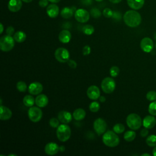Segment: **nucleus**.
I'll return each mask as SVG.
<instances>
[{
    "mask_svg": "<svg viewBox=\"0 0 156 156\" xmlns=\"http://www.w3.org/2000/svg\"><path fill=\"white\" fill-rule=\"evenodd\" d=\"M123 20L127 26L136 27L140 24L141 22V16L138 12L134 10H130L127 11L124 13Z\"/></svg>",
    "mask_w": 156,
    "mask_h": 156,
    "instance_id": "f257e3e1",
    "label": "nucleus"
},
{
    "mask_svg": "<svg viewBox=\"0 0 156 156\" xmlns=\"http://www.w3.org/2000/svg\"><path fill=\"white\" fill-rule=\"evenodd\" d=\"M23 102L24 105L27 107H32L35 103V99L32 95H26L23 99Z\"/></svg>",
    "mask_w": 156,
    "mask_h": 156,
    "instance_id": "a878e982",
    "label": "nucleus"
},
{
    "mask_svg": "<svg viewBox=\"0 0 156 156\" xmlns=\"http://www.w3.org/2000/svg\"><path fill=\"white\" fill-rule=\"evenodd\" d=\"M82 31L85 35H90L93 34V32L94 31V29L93 26H91L90 24H86L83 26Z\"/></svg>",
    "mask_w": 156,
    "mask_h": 156,
    "instance_id": "c85d7f7f",
    "label": "nucleus"
},
{
    "mask_svg": "<svg viewBox=\"0 0 156 156\" xmlns=\"http://www.w3.org/2000/svg\"><path fill=\"white\" fill-rule=\"evenodd\" d=\"M146 143L150 147L156 146V135H151L148 136L146 140Z\"/></svg>",
    "mask_w": 156,
    "mask_h": 156,
    "instance_id": "cd10ccee",
    "label": "nucleus"
},
{
    "mask_svg": "<svg viewBox=\"0 0 156 156\" xmlns=\"http://www.w3.org/2000/svg\"><path fill=\"white\" fill-rule=\"evenodd\" d=\"M141 155V156H151V155L149 154H143Z\"/></svg>",
    "mask_w": 156,
    "mask_h": 156,
    "instance_id": "603ef678",
    "label": "nucleus"
},
{
    "mask_svg": "<svg viewBox=\"0 0 156 156\" xmlns=\"http://www.w3.org/2000/svg\"><path fill=\"white\" fill-rule=\"evenodd\" d=\"M0 119L1 120H8L11 118L12 116V112L8 107L1 105L0 106Z\"/></svg>",
    "mask_w": 156,
    "mask_h": 156,
    "instance_id": "f3484780",
    "label": "nucleus"
},
{
    "mask_svg": "<svg viewBox=\"0 0 156 156\" xmlns=\"http://www.w3.org/2000/svg\"><path fill=\"white\" fill-rule=\"evenodd\" d=\"M126 123L130 129L135 130L140 128L143 124V121L138 114L130 113L127 116Z\"/></svg>",
    "mask_w": 156,
    "mask_h": 156,
    "instance_id": "20e7f679",
    "label": "nucleus"
},
{
    "mask_svg": "<svg viewBox=\"0 0 156 156\" xmlns=\"http://www.w3.org/2000/svg\"><path fill=\"white\" fill-rule=\"evenodd\" d=\"M149 133V131H148V129L144 127V129H143L141 132H140V135L142 137H146L148 135Z\"/></svg>",
    "mask_w": 156,
    "mask_h": 156,
    "instance_id": "79ce46f5",
    "label": "nucleus"
},
{
    "mask_svg": "<svg viewBox=\"0 0 156 156\" xmlns=\"http://www.w3.org/2000/svg\"><path fill=\"white\" fill-rule=\"evenodd\" d=\"M113 130L117 134H119V133H121L122 132H124L125 130V127L122 124H121V123H118V124H116L113 127Z\"/></svg>",
    "mask_w": 156,
    "mask_h": 156,
    "instance_id": "c756f323",
    "label": "nucleus"
},
{
    "mask_svg": "<svg viewBox=\"0 0 156 156\" xmlns=\"http://www.w3.org/2000/svg\"><path fill=\"white\" fill-rule=\"evenodd\" d=\"M68 65L72 69H75L77 67V63L74 60L69 59L68 61Z\"/></svg>",
    "mask_w": 156,
    "mask_h": 156,
    "instance_id": "a19ab883",
    "label": "nucleus"
},
{
    "mask_svg": "<svg viewBox=\"0 0 156 156\" xmlns=\"http://www.w3.org/2000/svg\"><path fill=\"white\" fill-rule=\"evenodd\" d=\"M49 0H40L38 2V4L41 7H45L48 5Z\"/></svg>",
    "mask_w": 156,
    "mask_h": 156,
    "instance_id": "37998d69",
    "label": "nucleus"
},
{
    "mask_svg": "<svg viewBox=\"0 0 156 156\" xmlns=\"http://www.w3.org/2000/svg\"><path fill=\"white\" fill-rule=\"evenodd\" d=\"M111 2L114 3V4H116V3H119L122 0H109Z\"/></svg>",
    "mask_w": 156,
    "mask_h": 156,
    "instance_id": "a18cd8bd",
    "label": "nucleus"
},
{
    "mask_svg": "<svg viewBox=\"0 0 156 156\" xmlns=\"http://www.w3.org/2000/svg\"><path fill=\"white\" fill-rule=\"evenodd\" d=\"M74 9H73V7L70 8V7H65L63 9H62L60 14L61 16L65 19H68L70 18L71 17L73 16V13H74Z\"/></svg>",
    "mask_w": 156,
    "mask_h": 156,
    "instance_id": "b1692460",
    "label": "nucleus"
},
{
    "mask_svg": "<svg viewBox=\"0 0 156 156\" xmlns=\"http://www.w3.org/2000/svg\"><path fill=\"white\" fill-rule=\"evenodd\" d=\"M152 155L154 156H156V146H155L152 150Z\"/></svg>",
    "mask_w": 156,
    "mask_h": 156,
    "instance_id": "de8ad7c7",
    "label": "nucleus"
},
{
    "mask_svg": "<svg viewBox=\"0 0 156 156\" xmlns=\"http://www.w3.org/2000/svg\"><path fill=\"white\" fill-rule=\"evenodd\" d=\"M85 116H86V112L85 110L81 108L76 109L73 113V118L76 121H81L83 119Z\"/></svg>",
    "mask_w": 156,
    "mask_h": 156,
    "instance_id": "5701e85b",
    "label": "nucleus"
},
{
    "mask_svg": "<svg viewBox=\"0 0 156 156\" xmlns=\"http://www.w3.org/2000/svg\"><path fill=\"white\" fill-rule=\"evenodd\" d=\"M74 17L78 22L84 23L89 20L90 13L87 10L85 9H79L75 11Z\"/></svg>",
    "mask_w": 156,
    "mask_h": 156,
    "instance_id": "9d476101",
    "label": "nucleus"
},
{
    "mask_svg": "<svg viewBox=\"0 0 156 156\" xmlns=\"http://www.w3.org/2000/svg\"><path fill=\"white\" fill-rule=\"evenodd\" d=\"M102 141L105 146L115 147L119 144L120 140L117 133L113 130H107L102 135Z\"/></svg>",
    "mask_w": 156,
    "mask_h": 156,
    "instance_id": "f03ea898",
    "label": "nucleus"
},
{
    "mask_svg": "<svg viewBox=\"0 0 156 156\" xmlns=\"http://www.w3.org/2000/svg\"><path fill=\"white\" fill-rule=\"evenodd\" d=\"M0 27H1V30H0V34H1L2 32H3V30H4V26L2 25V23L0 24Z\"/></svg>",
    "mask_w": 156,
    "mask_h": 156,
    "instance_id": "09e8293b",
    "label": "nucleus"
},
{
    "mask_svg": "<svg viewBox=\"0 0 156 156\" xmlns=\"http://www.w3.org/2000/svg\"><path fill=\"white\" fill-rule=\"evenodd\" d=\"M15 46V40L13 37L5 35L0 38V49L2 51L9 52L11 51Z\"/></svg>",
    "mask_w": 156,
    "mask_h": 156,
    "instance_id": "39448f33",
    "label": "nucleus"
},
{
    "mask_svg": "<svg viewBox=\"0 0 156 156\" xmlns=\"http://www.w3.org/2000/svg\"><path fill=\"white\" fill-rule=\"evenodd\" d=\"M91 52V48L88 45H85L82 49V53L84 55H88Z\"/></svg>",
    "mask_w": 156,
    "mask_h": 156,
    "instance_id": "58836bf2",
    "label": "nucleus"
},
{
    "mask_svg": "<svg viewBox=\"0 0 156 156\" xmlns=\"http://www.w3.org/2000/svg\"><path fill=\"white\" fill-rule=\"evenodd\" d=\"M96 1H97V2H101L102 1H103V0H95Z\"/></svg>",
    "mask_w": 156,
    "mask_h": 156,
    "instance_id": "5fc2aeb1",
    "label": "nucleus"
},
{
    "mask_svg": "<svg viewBox=\"0 0 156 156\" xmlns=\"http://www.w3.org/2000/svg\"><path fill=\"white\" fill-rule=\"evenodd\" d=\"M22 7L21 0H10L8 3V9L12 12L19 11Z\"/></svg>",
    "mask_w": 156,
    "mask_h": 156,
    "instance_id": "a211bd4d",
    "label": "nucleus"
},
{
    "mask_svg": "<svg viewBox=\"0 0 156 156\" xmlns=\"http://www.w3.org/2000/svg\"><path fill=\"white\" fill-rule=\"evenodd\" d=\"M49 102L48 98L46 95L44 94H39L36 98H35V104L36 105L40 107L43 108L46 107Z\"/></svg>",
    "mask_w": 156,
    "mask_h": 156,
    "instance_id": "aec40b11",
    "label": "nucleus"
},
{
    "mask_svg": "<svg viewBox=\"0 0 156 156\" xmlns=\"http://www.w3.org/2000/svg\"><path fill=\"white\" fill-rule=\"evenodd\" d=\"M59 122H60L59 119L55 118H52L49 120V125L52 128H57L59 126Z\"/></svg>",
    "mask_w": 156,
    "mask_h": 156,
    "instance_id": "c9c22d12",
    "label": "nucleus"
},
{
    "mask_svg": "<svg viewBox=\"0 0 156 156\" xmlns=\"http://www.w3.org/2000/svg\"><path fill=\"white\" fill-rule=\"evenodd\" d=\"M54 56L55 59L60 63L68 62L70 57L69 51L63 47L58 48L55 50Z\"/></svg>",
    "mask_w": 156,
    "mask_h": 156,
    "instance_id": "6e6552de",
    "label": "nucleus"
},
{
    "mask_svg": "<svg viewBox=\"0 0 156 156\" xmlns=\"http://www.w3.org/2000/svg\"><path fill=\"white\" fill-rule=\"evenodd\" d=\"M100 108V104L97 101H93L90 103L89 105V109L91 112L96 113L99 111Z\"/></svg>",
    "mask_w": 156,
    "mask_h": 156,
    "instance_id": "7c9ffc66",
    "label": "nucleus"
},
{
    "mask_svg": "<svg viewBox=\"0 0 156 156\" xmlns=\"http://www.w3.org/2000/svg\"><path fill=\"white\" fill-rule=\"evenodd\" d=\"M149 113L153 116H156V101L152 102L148 107Z\"/></svg>",
    "mask_w": 156,
    "mask_h": 156,
    "instance_id": "473e14b6",
    "label": "nucleus"
},
{
    "mask_svg": "<svg viewBox=\"0 0 156 156\" xmlns=\"http://www.w3.org/2000/svg\"><path fill=\"white\" fill-rule=\"evenodd\" d=\"M71 129L66 124H62L58 126L56 130V135L58 140L65 142L71 136Z\"/></svg>",
    "mask_w": 156,
    "mask_h": 156,
    "instance_id": "7ed1b4c3",
    "label": "nucleus"
},
{
    "mask_svg": "<svg viewBox=\"0 0 156 156\" xmlns=\"http://www.w3.org/2000/svg\"><path fill=\"white\" fill-rule=\"evenodd\" d=\"M141 49L145 52H150L154 48V43L149 37L143 38L140 42Z\"/></svg>",
    "mask_w": 156,
    "mask_h": 156,
    "instance_id": "f8f14e48",
    "label": "nucleus"
},
{
    "mask_svg": "<svg viewBox=\"0 0 156 156\" xmlns=\"http://www.w3.org/2000/svg\"><path fill=\"white\" fill-rule=\"evenodd\" d=\"M107 127V125L105 121L101 118H97L93 122L94 130L99 135H102L106 132Z\"/></svg>",
    "mask_w": 156,
    "mask_h": 156,
    "instance_id": "1a4fd4ad",
    "label": "nucleus"
},
{
    "mask_svg": "<svg viewBox=\"0 0 156 156\" xmlns=\"http://www.w3.org/2000/svg\"><path fill=\"white\" fill-rule=\"evenodd\" d=\"M65 150V147L64 146H60V152H64Z\"/></svg>",
    "mask_w": 156,
    "mask_h": 156,
    "instance_id": "49530a36",
    "label": "nucleus"
},
{
    "mask_svg": "<svg viewBox=\"0 0 156 156\" xmlns=\"http://www.w3.org/2000/svg\"><path fill=\"white\" fill-rule=\"evenodd\" d=\"M136 137V133L133 130H128L124 134V139L128 142L132 141Z\"/></svg>",
    "mask_w": 156,
    "mask_h": 156,
    "instance_id": "bb28decb",
    "label": "nucleus"
},
{
    "mask_svg": "<svg viewBox=\"0 0 156 156\" xmlns=\"http://www.w3.org/2000/svg\"><path fill=\"white\" fill-rule=\"evenodd\" d=\"M6 34L7 35H13V34H15V29L13 28V27L12 26H9L7 29H6Z\"/></svg>",
    "mask_w": 156,
    "mask_h": 156,
    "instance_id": "ea45409f",
    "label": "nucleus"
},
{
    "mask_svg": "<svg viewBox=\"0 0 156 156\" xmlns=\"http://www.w3.org/2000/svg\"><path fill=\"white\" fill-rule=\"evenodd\" d=\"M90 13H91V16H92L93 17L95 18H99V17H100L101 15V12H100L98 9H96V8L92 9L91 10V11H90Z\"/></svg>",
    "mask_w": 156,
    "mask_h": 156,
    "instance_id": "4c0bfd02",
    "label": "nucleus"
},
{
    "mask_svg": "<svg viewBox=\"0 0 156 156\" xmlns=\"http://www.w3.org/2000/svg\"><path fill=\"white\" fill-rule=\"evenodd\" d=\"M101 87L105 93L110 94L115 90L116 88V83L113 78L107 77L102 80Z\"/></svg>",
    "mask_w": 156,
    "mask_h": 156,
    "instance_id": "423d86ee",
    "label": "nucleus"
},
{
    "mask_svg": "<svg viewBox=\"0 0 156 156\" xmlns=\"http://www.w3.org/2000/svg\"><path fill=\"white\" fill-rule=\"evenodd\" d=\"M60 151V146L54 142L47 143L44 147V152L48 155H54Z\"/></svg>",
    "mask_w": 156,
    "mask_h": 156,
    "instance_id": "ddd939ff",
    "label": "nucleus"
},
{
    "mask_svg": "<svg viewBox=\"0 0 156 156\" xmlns=\"http://www.w3.org/2000/svg\"><path fill=\"white\" fill-rule=\"evenodd\" d=\"M119 73V69L116 66H113L110 69V74L112 77H116Z\"/></svg>",
    "mask_w": 156,
    "mask_h": 156,
    "instance_id": "f704fd0d",
    "label": "nucleus"
},
{
    "mask_svg": "<svg viewBox=\"0 0 156 156\" xmlns=\"http://www.w3.org/2000/svg\"><path fill=\"white\" fill-rule=\"evenodd\" d=\"M57 117L60 122L63 124H68L70 122L73 118V115H71V113L65 110H62L59 112Z\"/></svg>",
    "mask_w": 156,
    "mask_h": 156,
    "instance_id": "2eb2a0df",
    "label": "nucleus"
},
{
    "mask_svg": "<svg viewBox=\"0 0 156 156\" xmlns=\"http://www.w3.org/2000/svg\"><path fill=\"white\" fill-rule=\"evenodd\" d=\"M43 90L42 84L38 82H32L28 87V91L32 95H38L40 94Z\"/></svg>",
    "mask_w": 156,
    "mask_h": 156,
    "instance_id": "4468645a",
    "label": "nucleus"
},
{
    "mask_svg": "<svg viewBox=\"0 0 156 156\" xmlns=\"http://www.w3.org/2000/svg\"><path fill=\"white\" fill-rule=\"evenodd\" d=\"M99 101L101 102H105V101H106V99H105V98L104 97V96H101L99 98Z\"/></svg>",
    "mask_w": 156,
    "mask_h": 156,
    "instance_id": "c03bdc74",
    "label": "nucleus"
},
{
    "mask_svg": "<svg viewBox=\"0 0 156 156\" xmlns=\"http://www.w3.org/2000/svg\"><path fill=\"white\" fill-rule=\"evenodd\" d=\"M46 13L47 15L50 18H55L57 16L59 13V8L58 7L54 4H51L48 5L46 8Z\"/></svg>",
    "mask_w": 156,
    "mask_h": 156,
    "instance_id": "6ab92c4d",
    "label": "nucleus"
},
{
    "mask_svg": "<svg viewBox=\"0 0 156 156\" xmlns=\"http://www.w3.org/2000/svg\"><path fill=\"white\" fill-rule=\"evenodd\" d=\"M27 88V85L24 81H18L16 83V88L20 92H25Z\"/></svg>",
    "mask_w": 156,
    "mask_h": 156,
    "instance_id": "2f4dec72",
    "label": "nucleus"
},
{
    "mask_svg": "<svg viewBox=\"0 0 156 156\" xmlns=\"http://www.w3.org/2000/svg\"><path fill=\"white\" fill-rule=\"evenodd\" d=\"M155 48H156V43H155Z\"/></svg>",
    "mask_w": 156,
    "mask_h": 156,
    "instance_id": "6e6d98bb",
    "label": "nucleus"
},
{
    "mask_svg": "<svg viewBox=\"0 0 156 156\" xmlns=\"http://www.w3.org/2000/svg\"><path fill=\"white\" fill-rule=\"evenodd\" d=\"M71 39V34L68 30H62L58 34V40L62 43H68Z\"/></svg>",
    "mask_w": 156,
    "mask_h": 156,
    "instance_id": "412c9836",
    "label": "nucleus"
},
{
    "mask_svg": "<svg viewBox=\"0 0 156 156\" xmlns=\"http://www.w3.org/2000/svg\"><path fill=\"white\" fill-rule=\"evenodd\" d=\"M23 1H24V2H26V3H29V2H30L32 0H22Z\"/></svg>",
    "mask_w": 156,
    "mask_h": 156,
    "instance_id": "3c124183",
    "label": "nucleus"
},
{
    "mask_svg": "<svg viewBox=\"0 0 156 156\" xmlns=\"http://www.w3.org/2000/svg\"><path fill=\"white\" fill-rule=\"evenodd\" d=\"M87 95L91 100H97L101 96L100 90L96 85H91L87 90Z\"/></svg>",
    "mask_w": 156,
    "mask_h": 156,
    "instance_id": "9b49d317",
    "label": "nucleus"
},
{
    "mask_svg": "<svg viewBox=\"0 0 156 156\" xmlns=\"http://www.w3.org/2000/svg\"><path fill=\"white\" fill-rule=\"evenodd\" d=\"M146 99L149 101H156V91L154 90L148 91L146 94Z\"/></svg>",
    "mask_w": 156,
    "mask_h": 156,
    "instance_id": "72a5a7b5",
    "label": "nucleus"
},
{
    "mask_svg": "<svg viewBox=\"0 0 156 156\" xmlns=\"http://www.w3.org/2000/svg\"><path fill=\"white\" fill-rule=\"evenodd\" d=\"M13 37L15 41H16L18 43H22L26 40V35L23 31L19 30V31L16 32L13 34Z\"/></svg>",
    "mask_w": 156,
    "mask_h": 156,
    "instance_id": "393cba45",
    "label": "nucleus"
},
{
    "mask_svg": "<svg viewBox=\"0 0 156 156\" xmlns=\"http://www.w3.org/2000/svg\"><path fill=\"white\" fill-rule=\"evenodd\" d=\"M29 119L33 122H37L41 120L43 116L42 110L39 107H30L27 112Z\"/></svg>",
    "mask_w": 156,
    "mask_h": 156,
    "instance_id": "0eeeda50",
    "label": "nucleus"
},
{
    "mask_svg": "<svg viewBox=\"0 0 156 156\" xmlns=\"http://www.w3.org/2000/svg\"><path fill=\"white\" fill-rule=\"evenodd\" d=\"M156 124V119L153 115H147L145 116L143 120V126L148 129H152Z\"/></svg>",
    "mask_w": 156,
    "mask_h": 156,
    "instance_id": "dca6fc26",
    "label": "nucleus"
},
{
    "mask_svg": "<svg viewBox=\"0 0 156 156\" xmlns=\"http://www.w3.org/2000/svg\"><path fill=\"white\" fill-rule=\"evenodd\" d=\"M16 154H9L8 156H16Z\"/></svg>",
    "mask_w": 156,
    "mask_h": 156,
    "instance_id": "864d4df0",
    "label": "nucleus"
},
{
    "mask_svg": "<svg viewBox=\"0 0 156 156\" xmlns=\"http://www.w3.org/2000/svg\"><path fill=\"white\" fill-rule=\"evenodd\" d=\"M128 5L133 10L140 9L144 4V0H127Z\"/></svg>",
    "mask_w": 156,
    "mask_h": 156,
    "instance_id": "4be33fe9",
    "label": "nucleus"
},
{
    "mask_svg": "<svg viewBox=\"0 0 156 156\" xmlns=\"http://www.w3.org/2000/svg\"><path fill=\"white\" fill-rule=\"evenodd\" d=\"M60 0H49V1H50L51 2H52V3H57L60 1Z\"/></svg>",
    "mask_w": 156,
    "mask_h": 156,
    "instance_id": "8fccbe9b",
    "label": "nucleus"
},
{
    "mask_svg": "<svg viewBox=\"0 0 156 156\" xmlns=\"http://www.w3.org/2000/svg\"><path fill=\"white\" fill-rule=\"evenodd\" d=\"M102 14L105 18H110L113 16V13L110 9L105 8L102 12Z\"/></svg>",
    "mask_w": 156,
    "mask_h": 156,
    "instance_id": "e433bc0d",
    "label": "nucleus"
}]
</instances>
